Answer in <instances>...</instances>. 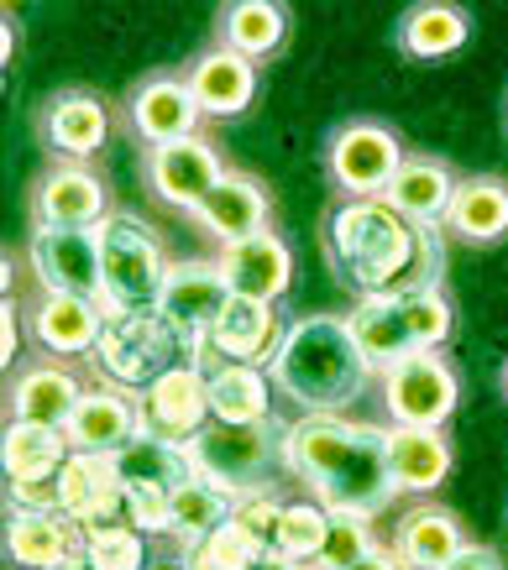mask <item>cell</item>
Wrapping results in <instances>:
<instances>
[{
    "instance_id": "cell-1",
    "label": "cell",
    "mask_w": 508,
    "mask_h": 570,
    "mask_svg": "<svg viewBox=\"0 0 508 570\" xmlns=\"http://www.w3.org/2000/svg\"><path fill=\"white\" fill-rule=\"evenodd\" d=\"M279 461L325 508H351L378 519L399 498L383 424H362L346 414H299L279 430Z\"/></svg>"
},
{
    "instance_id": "cell-2",
    "label": "cell",
    "mask_w": 508,
    "mask_h": 570,
    "mask_svg": "<svg viewBox=\"0 0 508 570\" xmlns=\"http://www.w3.org/2000/svg\"><path fill=\"white\" fill-rule=\"evenodd\" d=\"M325 262L356 298L440 288V230L409 225L388 199H341L325 220Z\"/></svg>"
},
{
    "instance_id": "cell-3",
    "label": "cell",
    "mask_w": 508,
    "mask_h": 570,
    "mask_svg": "<svg viewBox=\"0 0 508 570\" xmlns=\"http://www.w3.org/2000/svg\"><path fill=\"white\" fill-rule=\"evenodd\" d=\"M267 377L283 397H294L299 414H346L368 393L372 366L351 341L346 314H299L283 330Z\"/></svg>"
},
{
    "instance_id": "cell-4",
    "label": "cell",
    "mask_w": 508,
    "mask_h": 570,
    "mask_svg": "<svg viewBox=\"0 0 508 570\" xmlns=\"http://www.w3.org/2000/svg\"><path fill=\"white\" fill-rule=\"evenodd\" d=\"M89 362L100 366V377L121 393H147L158 377H168L178 362H189V346L158 309H106L100 346Z\"/></svg>"
},
{
    "instance_id": "cell-5",
    "label": "cell",
    "mask_w": 508,
    "mask_h": 570,
    "mask_svg": "<svg viewBox=\"0 0 508 570\" xmlns=\"http://www.w3.org/2000/svg\"><path fill=\"white\" fill-rule=\"evenodd\" d=\"M95 236H100V267H106V309H158L168 267H174L158 230L126 209H110L95 225Z\"/></svg>"
},
{
    "instance_id": "cell-6",
    "label": "cell",
    "mask_w": 508,
    "mask_h": 570,
    "mask_svg": "<svg viewBox=\"0 0 508 570\" xmlns=\"http://www.w3.org/2000/svg\"><path fill=\"white\" fill-rule=\"evenodd\" d=\"M378 397H383L393 430H446L456 414V397H461V382L440 351H414L388 372H378Z\"/></svg>"
},
{
    "instance_id": "cell-7",
    "label": "cell",
    "mask_w": 508,
    "mask_h": 570,
    "mask_svg": "<svg viewBox=\"0 0 508 570\" xmlns=\"http://www.w3.org/2000/svg\"><path fill=\"white\" fill-rule=\"evenodd\" d=\"M27 267H32L42 294H74V298L106 304V267H100V236L95 230L32 225Z\"/></svg>"
},
{
    "instance_id": "cell-8",
    "label": "cell",
    "mask_w": 508,
    "mask_h": 570,
    "mask_svg": "<svg viewBox=\"0 0 508 570\" xmlns=\"http://www.w3.org/2000/svg\"><path fill=\"white\" fill-rule=\"evenodd\" d=\"M189 455L199 476H211L231 498H242L252 487H263L267 466L279 461V440L267 434V424H221V419H211L189 440Z\"/></svg>"
},
{
    "instance_id": "cell-9",
    "label": "cell",
    "mask_w": 508,
    "mask_h": 570,
    "mask_svg": "<svg viewBox=\"0 0 508 570\" xmlns=\"http://www.w3.org/2000/svg\"><path fill=\"white\" fill-rule=\"evenodd\" d=\"M231 298H236V294H231L221 262L184 257V262H174V267H168L158 314L178 330V335H184V346L194 351V346H205V341L215 335V325H221V314H226Z\"/></svg>"
},
{
    "instance_id": "cell-10",
    "label": "cell",
    "mask_w": 508,
    "mask_h": 570,
    "mask_svg": "<svg viewBox=\"0 0 508 570\" xmlns=\"http://www.w3.org/2000/svg\"><path fill=\"white\" fill-rule=\"evenodd\" d=\"M403 157V141L383 121H351L331 137V178L346 189V199H383Z\"/></svg>"
},
{
    "instance_id": "cell-11",
    "label": "cell",
    "mask_w": 508,
    "mask_h": 570,
    "mask_svg": "<svg viewBox=\"0 0 508 570\" xmlns=\"http://www.w3.org/2000/svg\"><path fill=\"white\" fill-rule=\"evenodd\" d=\"M141 174H147V189L158 194L168 209L194 215L231 168L221 163V147L211 137H189V141H174V147H147Z\"/></svg>"
},
{
    "instance_id": "cell-12",
    "label": "cell",
    "mask_w": 508,
    "mask_h": 570,
    "mask_svg": "<svg viewBox=\"0 0 508 570\" xmlns=\"http://www.w3.org/2000/svg\"><path fill=\"white\" fill-rule=\"evenodd\" d=\"M141 434H158L174 445H189L194 434L211 424V372L194 362H178L168 377H158L147 393H137Z\"/></svg>"
},
{
    "instance_id": "cell-13",
    "label": "cell",
    "mask_w": 508,
    "mask_h": 570,
    "mask_svg": "<svg viewBox=\"0 0 508 570\" xmlns=\"http://www.w3.org/2000/svg\"><path fill=\"white\" fill-rule=\"evenodd\" d=\"M110 215L106 184L85 163H58L37 178L32 189V225H63V230H95Z\"/></svg>"
},
{
    "instance_id": "cell-14",
    "label": "cell",
    "mask_w": 508,
    "mask_h": 570,
    "mask_svg": "<svg viewBox=\"0 0 508 570\" xmlns=\"http://www.w3.org/2000/svg\"><path fill=\"white\" fill-rule=\"evenodd\" d=\"M100 325H106V304L74 294H42L27 314L32 346L48 351L53 362H74V356H95L100 346Z\"/></svg>"
},
{
    "instance_id": "cell-15",
    "label": "cell",
    "mask_w": 508,
    "mask_h": 570,
    "mask_svg": "<svg viewBox=\"0 0 508 570\" xmlns=\"http://www.w3.org/2000/svg\"><path fill=\"white\" fill-rule=\"evenodd\" d=\"M221 273H226L231 294L242 298H263V304H279L289 288H294V252L279 230H257L236 246H221Z\"/></svg>"
},
{
    "instance_id": "cell-16",
    "label": "cell",
    "mask_w": 508,
    "mask_h": 570,
    "mask_svg": "<svg viewBox=\"0 0 508 570\" xmlns=\"http://www.w3.org/2000/svg\"><path fill=\"white\" fill-rule=\"evenodd\" d=\"M199 100H194L189 79L178 73H158L131 95V131H137L147 147H174V141L199 137Z\"/></svg>"
},
{
    "instance_id": "cell-17",
    "label": "cell",
    "mask_w": 508,
    "mask_h": 570,
    "mask_svg": "<svg viewBox=\"0 0 508 570\" xmlns=\"http://www.w3.org/2000/svg\"><path fill=\"white\" fill-rule=\"evenodd\" d=\"M267 215H273V194H267V184L231 168V174L215 184V194L194 209L189 220L199 225L205 236H215L221 246H236V242H246V236L267 230Z\"/></svg>"
},
{
    "instance_id": "cell-18",
    "label": "cell",
    "mask_w": 508,
    "mask_h": 570,
    "mask_svg": "<svg viewBox=\"0 0 508 570\" xmlns=\"http://www.w3.org/2000/svg\"><path fill=\"white\" fill-rule=\"evenodd\" d=\"M85 393L89 382H79V372L69 362H37L11 382V419L17 424H42V430H69Z\"/></svg>"
},
{
    "instance_id": "cell-19",
    "label": "cell",
    "mask_w": 508,
    "mask_h": 570,
    "mask_svg": "<svg viewBox=\"0 0 508 570\" xmlns=\"http://www.w3.org/2000/svg\"><path fill=\"white\" fill-rule=\"evenodd\" d=\"M388 544H393V554L403 560V570H440V566H451L472 539H467V529H461V519H456L451 508H440V502H414V508L399 513Z\"/></svg>"
},
{
    "instance_id": "cell-20",
    "label": "cell",
    "mask_w": 508,
    "mask_h": 570,
    "mask_svg": "<svg viewBox=\"0 0 508 570\" xmlns=\"http://www.w3.org/2000/svg\"><path fill=\"white\" fill-rule=\"evenodd\" d=\"M69 445L85 450V455H116L121 445H131L141 434V414H137V397L110 387V382H89L85 403L74 409L69 419Z\"/></svg>"
},
{
    "instance_id": "cell-21",
    "label": "cell",
    "mask_w": 508,
    "mask_h": 570,
    "mask_svg": "<svg viewBox=\"0 0 508 570\" xmlns=\"http://www.w3.org/2000/svg\"><path fill=\"white\" fill-rule=\"evenodd\" d=\"M63 482V513H69L79 529H95V523H116L126 519V482L110 455H85L74 450L69 466L58 471Z\"/></svg>"
},
{
    "instance_id": "cell-22",
    "label": "cell",
    "mask_w": 508,
    "mask_h": 570,
    "mask_svg": "<svg viewBox=\"0 0 508 570\" xmlns=\"http://www.w3.org/2000/svg\"><path fill=\"white\" fill-rule=\"evenodd\" d=\"M456 184H461V178H456L440 157L409 153V157H403V168H399V178L388 184L383 199L399 209L409 225H420V230H440V225H446V215H451Z\"/></svg>"
},
{
    "instance_id": "cell-23",
    "label": "cell",
    "mask_w": 508,
    "mask_h": 570,
    "mask_svg": "<svg viewBox=\"0 0 508 570\" xmlns=\"http://www.w3.org/2000/svg\"><path fill=\"white\" fill-rule=\"evenodd\" d=\"M283 320H279V304H263V298H231L221 325H215L211 346L221 351V362H246V366H273L283 346Z\"/></svg>"
},
{
    "instance_id": "cell-24",
    "label": "cell",
    "mask_w": 508,
    "mask_h": 570,
    "mask_svg": "<svg viewBox=\"0 0 508 570\" xmlns=\"http://www.w3.org/2000/svg\"><path fill=\"white\" fill-rule=\"evenodd\" d=\"M6 554L21 570H63L74 554H85V529L69 513H11Z\"/></svg>"
},
{
    "instance_id": "cell-25",
    "label": "cell",
    "mask_w": 508,
    "mask_h": 570,
    "mask_svg": "<svg viewBox=\"0 0 508 570\" xmlns=\"http://www.w3.org/2000/svg\"><path fill=\"white\" fill-rule=\"evenodd\" d=\"M189 89L205 116H242L252 95H257V63L231 48H211L189 63Z\"/></svg>"
},
{
    "instance_id": "cell-26",
    "label": "cell",
    "mask_w": 508,
    "mask_h": 570,
    "mask_svg": "<svg viewBox=\"0 0 508 570\" xmlns=\"http://www.w3.org/2000/svg\"><path fill=\"white\" fill-rule=\"evenodd\" d=\"M388 466H393V482L399 492H414V498H430L446 487L456 455L446 430H393L388 424Z\"/></svg>"
},
{
    "instance_id": "cell-27",
    "label": "cell",
    "mask_w": 508,
    "mask_h": 570,
    "mask_svg": "<svg viewBox=\"0 0 508 570\" xmlns=\"http://www.w3.org/2000/svg\"><path fill=\"white\" fill-rule=\"evenodd\" d=\"M42 126H48V141L63 153V163H85V157H95L106 147L110 110H106V100L89 95V89H63V95L48 100Z\"/></svg>"
},
{
    "instance_id": "cell-28",
    "label": "cell",
    "mask_w": 508,
    "mask_h": 570,
    "mask_svg": "<svg viewBox=\"0 0 508 570\" xmlns=\"http://www.w3.org/2000/svg\"><path fill=\"white\" fill-rule=\"evenodd\" d=\"M346 330L351 341H356V351L368 356L372 372H388L393 362H403V356H414V335H409V320H403V304L399 298H356L346 309Z\"/></svg>"
},
{
    "instance_id": "cell-29",
    "label": "cell",
    "mask_w": 508,
    "mask_h": 570,
    "mask_svg": "<svg viewBox=\"0 0 508 570\" xmlns=\"http://www.w3.org/2000/svg\"><path fill=\"white\" fill-rule=\"evenodd\" d=\"M446 230L456 242L472 246H492L508 236V184L492 174L461 178L451 199V215H446Z\"/></svg>"
},
{
    "instance_id": "cell-30",
    "label": "cell",
    "mask_w": 508,
    "mask_h": 570,
    "mask_svg": "<svg viewBox=\"0 0 508 570\" xmlns=\"http://www.w3.org/2000/svg\"><path fill=\"white\" fill-rule=\"evenodd\" d=\"M467 37H472V21H467V11L451 6V0H420V6H409L399 21V48L409 52V58H420V63H436V58L461 52Z\"/></svg>"
},
{
    "instance_id": "cell-31",
    "label": "cell",
    "mask_w": 508,
    "mask_h": 570,
    "mask_svg": "<svg viewBox=\"0 0 508 570\" xmlns=\"http://www.w3.org/2000/svg\"><path fill=\"white\" fill-rule=\"evenodd\" d=\"M211 414L221 424H267V414H273V377H267V366H246V362L215 366Z\"/></svg>"
},
{
    "instance_id": "cell-32",
    "label": "cell",
    "mask_w": 508,
    "mask_h": 570,
    "mask_svg": "<svg viewBox=\"0 0 508 570\" xmlns=\"http://www.w3.org/2000/svg\"><path fill=\"white\" fill-rule=\"evenodd\" d=\"M110 461H116V471H121L126 492H131V487L178 492V487L194 476L189 445H174V440H158V434H137V440H131V445H121Z\"/></svg>"
},
{
    "instance_id": "cell-33",
    "label": "cell",
    "mask_w": 508,
    "mask_h": 570,
    "mask_svg": "<svg viewBox=\"0 0 508 570\" xmlns=\"http://www.w3.org/2000/svg\"><path fill=\"white\" fill-rule=\"evenodd\" d=\"M69 434L63 430H42V424H6L0 434V466H6V482H21V476H58L69 466Z\"/></svg>"
},
{
    "instance_id": "cell-34",
    "label": "cell",
    "mask_w": 508,
    "mask_h": 570,
    "mask_svg": "<svg viewBox=\"0 0 508 570\" xmlns=\"http://www.w3.org/2000/svg\"><path fill=\"white\" fill-rule=\"evenodd\" d=\"M283 37H289V11L279 0H236L221 17V48L242 52L252 63L273 58L283 48Z\"/></svg>"
},
{
    "instance_id": "cell-35",
    "label": "cell",
    "mask_w": 508,
    "mask_h": 570,
    "mask_svg": "<svg viewBox=\"0 0 508 570\" xmlns=\"http://www.w3.org/2000/svg\"><path fill=\"white\" fill-rule=\"evenodd\" d=\"M231 508H236V498H231L226 487L194 471L189 482L174 492V534L184 539V544H194V539L215 534L221 523H231Z\"/></svg>"
},
{
    "instance_id": "cell-36",
    "label": "cell",
    "mask_w": 508,
    "mask_h": 570,
    "mask_svg": "<svg viewBox=\"0 0 508 570\" xmlns=\"http://www.w3.org/2000/svg\"><path fill=\"white\" fill-rule=\"evenodd\" d=\"M325 529H331V508L315 498H294L283 508V529H279V554L299 560V566H315L325 550Z\"/></svg>"
},
{
    "instance_id": "cell-37",
    "label": "cell",
    "mask_w": 508,
    "mask_h": 570,
    "mask_svg": "<svg viewBox=\"0 0 508 570\" xmlns=\"http://www.w3.org/2000/svg\"><path fill=\"white\" fill-rule=\"evenodd\" d=\"M372 550H378V529H372V513L331 508V529H325V550H320L315 570H351L356 560H368Z\"/></svg>"
},
{
    "instance_id": "cell-38",
    "label": "cell",
    "mask_w": 508,
    "mask_h": 570,
    "mask_svg": "<svg viewBox=\"0 0 508 570\" xmlns=\"http://www.w3.org/2000/svg\"><path fill=\"white\" fill-rule=\"evenodd\" d=\"M257 560H263V550H257L236 523H221L215 534L194 539V544H184V554H178L184 570H257Z\"/></svg>"
},
{
    "instance_id": "cell-39",
    "label": "cell",
    "mask_w": 508,
    "mask_h": 570,
    "mask_svg": "<svg viewBox=\"0 0 508 570\" xmlns=\"http://www.w3.org/2000/svg\"><path fill=\"white\" fill-rule=\"evenodd\" d=\"M85 554L100 570H147V566H153V560H147V534H141V529H131L126 519L85 529Z\"/></svg>"
},
{
    "instance_id": "cell-40",
    "label": "cell",
    "mask_w": 508,
    "mask_h": 570,
    "mask_svg": "<svg viewBox=\"0 0 508 570\" xmlns=\"http://www.w3.org/2000/svg\"><path fill=\"white\" fill-rule=\"evenodd\" d=\"M403 320H409V335H414V351H440L456 330V309L440 288H414V294H399Z\"/></svg>"
},
{
    "instance_id": "cell-41",
    "label": "cell",
    "mask_w": 508,
    "mask_h": 570,
    "mask_svg": "<svg viewBox=\"0 0 508 570\" xmlns=\"http://www.w3.org/2000/svg\"><path fill=\"white\" fill-rule=\"evenodd\" d=\"M283 508H289V502L273 498L267 487H252V492H242V498H236V508H231V523H236V529H242V534L252 539V544H257L263 554H273V550H279Z\"/></svg>"
},
{
    "instance_id": "cell-42",
    "label": "cell",
    "mask_w": 508,
    "mask_h": 570,
    "mask_svg": "<svg viewBox=\"0 0 508 570\" xmlns=\"http://www.w3.org/2000/svg\"><path fill=\"white\" fill-rule=\"evenodd\" d=\"M126 523L141 529V534H174V492L131 487V492H126Z\"/></svg>"
},
{
    "instance_id": "cell-43",
    "label": "cell",
    "mask_w": 508,
    "mask_h": 570,
    "mask_svg": "<svg viewBox=\"0 0 508 570\" xmlns=\"http://www.w3.org/2000/svg\"><path fill=\"white\" fill-rule=\"evenodd\" d=\"M11 513H63V482L58 476H21L6 482Z\"/></svg>"
},
{
    "instance_id": "cell-44",
    "label": "cell",
    "mask_w": 508,
    "mask_h": 570,
    "mask_svg": "<svg viewBox=\"0 0 508 570\" xmlns=\"http://www.w3.org/2000/svg\"><path fill=\"white\" fill-rule=\"evenodd\" d=\"M440 570H504V554L492 550V544H467L451 566H440Z\"/></svg>"
},
{
    "instance_id": "cell-45",
    "label": "cell",
    "mask_w": 508,
    "mask_h": 570,
    "mask_svg": "<svg viewBox=\"0 0 508 570\" xmlns=\"http://www.w3.org/2000/svg\"><path fill=\"white\" fill-rule=\"evenodd\" d=\"M0 314H6V325H0V362L11 366L21 356V309L6 298V309H0Z\"/></svg>"
},
{
    "instance_id": "cell-46",
    "label": "cell",
    "mask_w": 508,
    "mask_h": 570,
    "mask_svg": "<svg viewBox=\"0 0 508 570\" xmlns=\"http://www.w3.org/2000/svg\"><path fill=\"white\" fill-rule=\"evenodd\" d=\"M351 570H403V560L393 554V544H378V550H372L368 560H356Z\"/></svg>"
},
{
    "instance_id": "cell-47",
    "label": "cell",
    "mask_w": 508,
    "mask_h": 570,
    "mask_svg": "<svg viewBox=\"0 0 508 570\" xmlns=\"http://www.w3.org/2000/svg\"><path fill=\"white\" fill-rule=\"evenodd\" d=\"M257 570H304V566H299V560H289V554L273 550V554H263V560H257Z\"/></svg>"
},
{
    "instance_id": "cell-48",
    "label": "cell",
    "mask_w": 508,
    "mask_h": 570,
    "mask_svg": "<svg viewBox=\"0 0 508 570\" xmlns=\"http://www.w3.org/2000/svg\"><path fill=\"white\" fill-rule=\"evenodd\" d=\"M63 570H100V566H95L89 554H74V560H69V566H63Z\"/></svg>"
},
{
    "instance_id": "cell-49",
    "label": "cell",
    "mask_w": 508,
    "mask_h": 570,
    "mask_svg": "<svg viewBox=\"0 0 508 570\" xmlns=\"http://www.w3.org/2000/svg\"><path fill=\"white\" fill-rule=\"evenodd\" d=\"M147 570H184L178 560H163V566H147Z\"/></svg>"
},
{
    "instance_id": "cell-50",
    "label": "cell",
    "mask_w": 508,
    "mask_h": 570,
    "mask_svg": "<svg viewBox=\"0 0 508 570\" xmlns=\"http://www.w3.org/2000/svg\"><path fill=\"white\" fill-rule=\"evenodd\" d=\"M504 393H508V366H504Z\"/></svg>"
}]
</instances>
